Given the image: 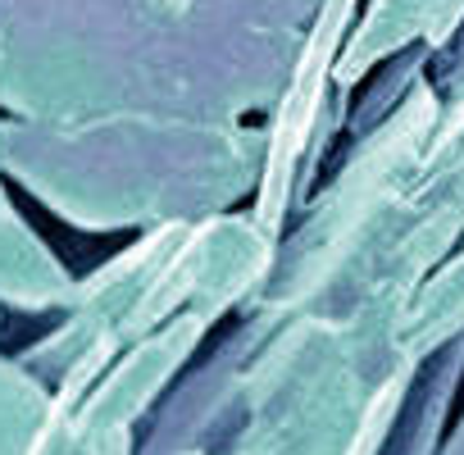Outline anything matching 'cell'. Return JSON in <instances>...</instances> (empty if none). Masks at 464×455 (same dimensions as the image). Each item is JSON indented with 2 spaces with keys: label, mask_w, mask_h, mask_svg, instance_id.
I'll use <instances>...</instances> for the list:
<instances>
[{
  "label": "cell",
  "mask_w": 464,
  "mask_h": 455,
  "mask_svg": "<svg viewBox=\"0 0 464 455\" xmlns=\"http://www.w3.org/2000/svg\"><path fill=\"white\" fill-rule=\"evenodd\" d=\"M464 24V0H364V10L342 46L333 82L355 92L387 55L405 46L441 51Z\"/></svg>",
  "instance_id": "6da1fadb"
},
{
  "label": "cell",
  "mask_w": 464,
  "mask_h": 455,
  "mask_svg": "<svg viewBox=\"0 0 464 455\" xmlns=\"http://www.w3.org/2000/svg\"><path fill=\"white\" fill-rule=\"evenodd\" d=\"M464 333V242L437 265V274L419 287L405 315V346L423 364L432 351Z\"/></svg>",
  "instance_id": "7a4b0ae2"
},
{
  "label": "cell",
  "mask_w": 464,
  "mask_h": 455,
  "mask_svg": "<svg viewBox=\"0 0 464 455\" xmlns=\"http://www.w3.org/2000/svg\"><path fill=\"white\" fill-rule=\"evenodd\" d=\"M432 60H437L432 46H405V51L387 55V60L351 92L346 137H342V141H355V137H364V132H378V128L414 96V87L432 73Z\"/></svg>",
  "instance_id": "3957f363"
}]
</instances>
